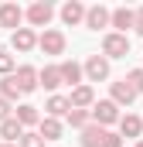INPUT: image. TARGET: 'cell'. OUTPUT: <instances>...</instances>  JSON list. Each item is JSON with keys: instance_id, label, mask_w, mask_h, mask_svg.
<instances>
[{"instance_id": "cell-27", "label": "cell", "mask_w": 143, "mask_h": 147, "mask_svg": "<svg viewBox=\"0 0 143 147\" xmlns=\"http://www.w3.org/2000/svg\"><path fill=\"white\" fill-rule=\"evenodd\" d=\"M10 110H14V106H10V99H3V96H0V123H7V120H10Z\"/></svg>"}, {"instance_id": "cell-5", "label": "cell", "mask_w": 143, "mask_h": 147, "mask_svg": "<svg viewBox=\"0 0 143 147\" xmlns=\"http://www.w3.org/2000/svg\"><path fill=\"white\" fill-rule=\"evenodd\" d=\"M85 28H89V31H102V28H112V10H109V7H102V3L89 7V14H85Z\"/></svg>"}, {"instance_id": "cell-21", "label": "cell", "mask_w": 143, "mask_h": 147, "mask_svg": "<svg viewBox=\"0 0 143 147\" xmlns=\"http://www.w3.org/2000/svg\"><path fill=\"white\" fill-rule=\"evenodd\" d=\"M37 134H41L44 140H58V137H61V120L44 116V120H41V127H37Z\"/></svg>"}, {"instance_id": "cell-31", "label": "cell", "mask_w": 143, "mask_h": 147, "mask_svg": "<svg viewBox=\"0 0 143 147\" xmlns=\"http://www.w3.org/2000/svg\"><path fill=\"white\" fill-rule=\"evenodd\" d=\"M3 147H17V144H3Z\"/></svg>"}, {"instance_id": "cell-22", "label": "cell", "mask_w": 143, "mask_h": 147, "mask_svg": "<svg viewBox=\"0 0 143 147\" xmlns=\"http://www.w3.org/2000/svg\"><path fill=\"white\" fill-rule=\"evenodd\" d=\"M92 123V110H72L68 113V127H75V130H85Z\"/></svg>"}, {"instance_id": "cell-23", "label": "cell", "mask_w": 143, "mask_h": 147, "mask_svg": "<svg viewBox=\"0 0 143 147\" xmlns=\"http://www.w3.org/2000/svg\"><path fill=\"white\" fill-rule=\"evenodd\" d=\"M0 96H3V99H10V103H14L17 96H24V92L17 89V82H14V75H3V79H0Z\"/></svg>"}, {"instance_id": "cell-13", "label": "cell", "mask_w": 143, "mask_h": 147, "mask_svg": "<svg viewBox=\"0 0 143 147\" xmlns=\"http://www.w3.org/2000/svg\"><path fill=\"white\" fill-rule=\"evenodd\" d=\"M27 130L21 127V120L17 116H10L7 123H0V137H3V144H21V137H24Z\"/></svg>"}, {"instance_id": "cell-20", "label": "cell", "mask_w": 143, "mask_h": 147, "mask_svg": "<svg viewBox=\"0 0 143 147\" xmlns=\"http://www.w3.org/2000/svg\"><path fill=\"white\" fill-rule=\"evenodd\" d=\"M44 110H48L44 116H55V120H58V116H68L72 113V103H68V96H58V92H55V96L44 103Z\"/></svg>"}, {"instance_id": "cell-7", "label": "cell", "mask_w": 143, "mask_h": 147, "mask_svg": "<svg viewBox=\"0 0 143 147\" xmlns=\"http://www.w3.org/2000/svg\"><path fill=\"white\" fill-rule=\"evenodd\" d=\"M37 75H41V72H37L34 65H17V72H14V82H17V89L27 96V92H34L37 86H41V82H37Z\"/></svg>"}, {"instance_id": "cell-32", "label": "cell", "mask_w": 143, "mask_h": 147, "mask_svg": "<svg viewBox=\"0 0 143 147\" xmlns=\"http://www.w3.org/2000/svg\"><path fill=\"white\" fill-rule=\"evenodd\" d=\"M0 147H3V144H0Z\"/></svg>"}, {"instance_id": "cell-6", "label": "cell", "mask_w": 143, "mask_h": 147, "mask_svg": "<svg viewBox=\"0 0 143 147\" xmlns=\"http://www.w3.org/2000/svg\"><path fill=\"white\" fill-rule=\"evenodd\" d=\"M85 79H89V82H106L109 79V58L106 55H89V62H85Z\"/></svg>"}, {"instance_id": "cell-15", "label": "cell", "mask_w": 143, "mask_h": 147, "mask_svg": "<svg viewBox=\"0 0 143 147\" xmlns=\"http://www.w3.org/2000/svg\"><path fill=\"white\" fill-rule=\"evenodd\" d=\"M82 75H85V65H78L75 58H68V62H61V79L68 82L72 89H78V86H82Z\"/></svg>"}, {"instance_id": "cell-1", "label": "cell", "mask_w": 143, "mask_h": 147, "mask_svg": "<svg viewBox=\"0 0 143 147\" xmlns=\"http://www.w3.org/2000/svg\"><path fill=\"white\" fill-rule=\"evenodd\" d=\"M123 116H119V106L112 103V99H99L96 106H92V123H99L102 130L106 127H112V123H119Z\"/></svg>"}, {"instance_id": "cell-30", "label": "cell", "mask_w": 143, "mask_h": 147, "mask_svg": "<svg viewBox=\"0 0 143 147\" xmlns=\"http://www.w3.org/2000/svg\"><path fill=\"white\" fill-rule=\"evenodd\" d=\"M136 147H143V140H136Z\"/></svg>"}, {"instance_id": "cell-8", "label": "cell", "mask_w": 143, "mask_h": 147, "mask_svg": "<svg viewBox=\"0 0 143 147\" xmlns=\"http://www.w3.org/2000/svg\"><path fill=\"white\" fill-rule=\"evenodd\" d=\"M68 103H72V110H92V106H96V89H92L89 82H82L78 89L68 92Z\"/></svg>"}, {"instance_id": "cell-3", "label": "cell", "mask_w": 143, "mask_h": 147, "mask_svg": "<svg viewBox=\"0 0 143 147\" xmlns=\"http://www.w3.org/2000/svg\"><path fill=\"white\" fill-rule=\"evenodd\" d=\"M102 55H106V58H126V55H130V38L109 31V34L102 38Z\"/></svg>"}, {"instance_id": "cell-18", "label": "cell", "mask_w": 143, "mask_h": 147, "mask_svg": "<svg viewBox=\"0 0 143 147\" xmlns=\"http://www.w3.org/2000/svg\"><path fill=\"white\" fill-rule=\"evenodd\" d=\"M10 45H14L17 51H31V48H37V34L31 31V28H21V31L10 34Z\"/></svg>"}, {"instance_id": "cell-26", "label": "cell", "mask_w": 143, "mask_h": 147, "mask_svg": "<svg viewBox=\"0 0 143 147\" xmlns=\"http://www.w3.org/2000/svg\"><path fill=\"white\" fill-rule=\"evenodd\" d=\"M126 82L136 89V96L143 92V69H133V72H126Z\"/></svg>"}, {"instance_id": "cell-16", "label": "cell", "mask_w": 143, "mask_h": 147, "mask_svg": "<svg viewBox=\"0 0 143 147\" xmlns=\"http://www.w3.org/2000/svg\"><path fill=\"white\" fill-rule=\"evenodd\" d=\"M37 82H41L48 92H55V89L65 82V79H61V65H44V69H41V75H37Z\"/></svg>"}, {"instance_id": "cell-4", "label": "cell", "mask_w": 143, "mask_h": 147, "mask_svg": "<svg viewBox=\"0 0 143 147\" xmlns=\"http://www.w3.org/2000/svg\"><path fill=\"white\" fill-rule=\"evenodd\" d=\"M24 17L31 21V28H44V31H48V21L55 17V7H51L48 0H37V3H31V7L24 10Z\"/></svg>"}, {"instance_id": "cell-17", "label": "cell", "mask_w": 143, "mask_h": 147, "mask_svg": "<svg viewBox=\"0 0 143 147\" xmlns=\"http://www.w3.org/2000/svg\"><path fill=\"white\" fill-rule=\"evenodd\" d=\"M78 144H82V147H102V144H106V130H102L99 123H89V127L82 130Z\"/></svg>"}, {"instance_id": "cell-19", "label": "cell", "mask_w": 143, "mask_h": 147, "mask_svg": "<svg viewBox=\"0 0 143 147\" xmlns=\"http://www.w3.org/2000/svg\"><path fill=\"white\" fill-rule=\"evenodd\" d=\"M133 21H136V10H130V7H116V10H112V28H116V34H126V28H133Z\"/></svg>"}, {"instance_id": "cell-24", "label": "cell", "mask_w": 143, "mask_h": 147, "mask_svg": "<svg viewBox=\"0 0 143 147\" xmlns=\"http://www.w3.org/2000/svg\"><path fill=\"white\" fill-rule=\"evenodd\" d=\"M14 72H17V62H14V55L0 48V75H14Z\"/></svg>"}, {"instance_id": "cell-25", "label": "cell", "mask_w": 143, "mask_h": 147, "mask_svg": "<svg viewBox=\"0 0 143 147\" xmlns=\"http://www.w3.org/2000/svg\"><path fill=\"white\" fill-rule=\"evenodd\" d=\"M44 144H48V140H44L37 130H27V134L21 137V144H17V147H44Z\"/></svg>"}, {"instance_id": "cell-12", "label": "cell", "mask_w": 143, "mask_h": 147, "mask_svg": "<svg viewBox=\"0 0 143 147\" xmlns=\"http://www.w3.org/2000/svg\"><path fill=\"white\" fill-rule=\"evenodd\" d=\"M85 14H89V7H82L78 0H68V3L61 7V21H65L68 28H75V24H82V21H85Z\"/></svg>"}, {"instance_id": "cell-2", "label": "cell", "mask_w": 143, "mask_h": 147, "mask_svg": "<svg viewBox=\"0 0 143 147\" xmlns=\"http://www.w3.org/2000/svg\"><path fill=\"white\" fill-rule=\"evenodd\" d=\"M65 34L58 31V28H48V31H41L37 34V48L44 51V55H65Z\"/></svg>"}, {"instance_id": "cell-9", "label": "cell", "mask_w": 143, "mask_h": 147, "mask_svg": "<svg viewBox=\"0 0 143 147\" xmlns=\"http://www.w3.org/2000/svg\"><path fill=\"white\" fill-rule=\"evenodd\" d=\"M109 99H112L116 106H130V103L136 99V89H133L126 79H119V82H112V86H109Z\"/></svg>"}, {"instance_id": "cell-11", "label": "cell", "mask_w": 143, "mask_h": 147, "mask_svg": "<svg viewBox=\"0 0 143 147\" xmlns=\"http://www.w3.org/2000/svg\"><path fill=\"white\" fill-rule=\"evenodd\" d=\"M143 134V120L136 113H126L123 120H119V137H130V140H140Z\"/></svg>"}, {"instance_id": "cell-10", "label": "cell", "mask_w": 143, "mask_h": 147, "mask_svg": "<svg viewBox=\"0 0 143 147\" xmlns=\"http://www.w3.org/2000/svg\"><path fill=\"white\" fill-rule=\"evenodd\" d=\"M21 21H24V10H21L17 3H3V7H0V28L21 31Z\"/></svg>"}, {"instance_id": "cell-28", "label": "cell", "mask_w": 143, "mask_h": 147, "mask_svg": "<svg viewBox=\"0 0 143 147\" xmlns=\"http://www.w3.org/2000/svg\"><path fill=\"white\" fill-rule=\"evenodd\" d=\"M102 147H123V137L112 134V130H106V144H102Z\"/></svg>"}, {"instance_id": "cell-29", "label": "cell", "mask_w": 143, "mask_h": 147, "mask_svg": "<svg viewBox=\"0 0 143 147\" xmlns=\"http://www.w3.org/2000/svg\"><path fill=\"white\" fill-rule=\"evenodd\" d=\"M133 31L143 38V7H136V21H133Z\"/></svg>"}, {"instance_id": "cell-14", "label": "cell", "mask_w": 143, "mask_h": 147, "mask_svg": "<svg viewBox=\"0 0 143 147\" xmlns=\"http://www.w3.org/2000/svg\"><path fill=\"white\" fill-rule=\"evenodd\" d=\"M14 116L21 120V127H24V130H27V127H41V120H44V116L37 113V106H31V103H21V106L14 110Z\"/></svg>"}]
</instances>
